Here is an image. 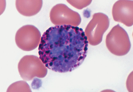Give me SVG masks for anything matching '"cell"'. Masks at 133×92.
I'll list each match as a JSON object with an SVG mask.
<instances>
[{
	"label": "cell",
	"instance_id": "6",
	"mask_svg": "<svg viewBox=\"0 0 133 92\" xmlns=\"http://www.w3.org/2000/svg\"><path fill=\"white\" fill-rule=\"evenodd\" d=\"M49 17L51 22L56 26L70 25L77 27L81 22V17L78 13L63 4H57L53 6Z\"/></svg>",
	"mask_w": 133,
	"mask_h": 92
},
{
	"label": "cell",
	"instance_id": "2",
	"mask_svg": "<svg viewBox=\"0 0 133 92\" xmlns=\"http://www.w3.org/2000/svg\"><path fill=\"white\" fill-rule=\"evenodd\" d=\"M105 43L108 50L116 56L126 55L131 49L128 34L119 24L114 26L107 34Z\"/></svg>",
	"mask_w": 133,
	"mask_h": 92
},
{
	"label": "cell",
	"instance_id": "10",
	"mask_svg": "<svg viewBox=\"0 0 133 92\" xmlns=\"http://www.w3.org/2000/svg\"><path fill=\"white\" fill-rule=\"evenodd\" d=\"M66 1L76 9L81 10L89 5L91 3L92 1Z\"/></svg>",
	"mask_w": 133,
	"mask_h": 92
},
{
	"label": "cell",
	"instance_id": "3",
	"mask_svg": "<svg viewBox=\"0 0 133 92\" xmlns=\"http://www.w3.org/2000/svg\"><path fill=\"white\" fill-rule=\"evenodd\" d=\"M18 67L21 78L25 81H31L35 77L43 78L47 73L45 64L35 55L24 56L19 62Z\"/></svg>",
	"mask_w": 133,
	"mask_h": 92
},
{
	"label": "cell",
	"instance_id": "8",
	"mask_svg": "<svg viewBox=\"0 0 133 92\" xmlns=\"http://www.w3.org/2000/svg\"><path fill=\"white\" fill-rule=\"evenodd\" d=\"M43 5L41 0H17L16 1V9L21 15L26 17L34 16L39 13Z\"/></svg>",
	"mask_w": 133,
	"mask_h": 92
},
{
	"label": "cell",
	"instance_id": "9",
	"mask_svg": "<svg viewBox=\"0 0 133 92\" xmlns=\"http://www.w3.org/2000/svg\"><path fill=\"white\" fill-rule=\"evenodd\" d=\"M7 92H32L29 84L24 81L14 83L8 88Z\"/></svg>",
	"mask_w": 133,
	"mask_h": 92
},
{
	"label": "cell",
	"instance_id": "1",
	"mask_svg": "<svg viewBox=\"0 0 133 92\" xmlns=\"http://www.w3.org/2000/svg\"><path fill=\"white\" fill-rule=\"evenodd\" d=\"M88 43L81 28L70 25L51 27L41 37L38 48L39 58L53 71L71 72L86 58Z\"/></svg>",
	"mask_w": 133,
	"mask_h": 92
},
{
	"label": "cell",
	"instance_id": "4",
	"mask_svg": "<svg viewBox=\"0 0 133 92\" xmlns=\"http://www.w3.org/2000/svg\"><path fill=\"white\" fill-rule=\"evenodd\" d=\"M109 25V18L105 14L100 12L94 14L84 32L89 43L96 46L101 43L104 34Z\"/></svg>",
	"mask_w": 133,
	"mask_h": 92
},
{
	"label": "cell",
	"instance_id": "5",
	"mask_svg": "<svg viewBox=\"0 0 133 92\" xmlns=\"http://www.w3.org/2000/svg\"><path fill=\"white\" fill-rule=\"evenodd\" d=\"M41 34L37 27L32 25L22 26L16 32L15 41L18 47L25 51L34 50L40 44Z\"/></svg>",
	"mask_w": 133,
	"mask_h": 92
},
{
	"label": "cell",
	"instance_id": "7",
	"mask_svg": "<svg viewBox=\"0 0 133 92\" xmlns=\"http://www.w3.org/2000/svg\"><path fill=\"white\" fill-rule=\"evenodd\" d=\"M133 10L132 1L121 0L116 2L112 11L114 20L131 27L133 24Z\"/></svg>",
	"mask_w": 133,
	"mask_h": 92
}]
</instances>
